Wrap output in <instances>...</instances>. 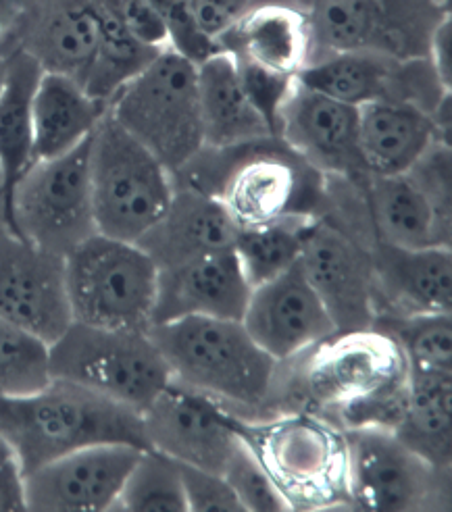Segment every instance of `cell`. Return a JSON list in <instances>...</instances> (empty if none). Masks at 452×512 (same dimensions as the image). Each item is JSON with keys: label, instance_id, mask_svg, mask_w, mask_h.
Instances as JSON below:
<instances>
[{"label": "cell", "instance_id": "30bf717a", "mask_svg": "<svg viewBox=\"0 0 452 512\" xmlns=\"http://www.w3.org/2000/svg\"><path fill=\"white\" fill-rule=\"evenodd\" d=\"M7 229L65 256L96 234L90 192V138L61 157L34 161L13 188Z\"/></svg>", "mask_w": 452, "mask_h": 512}, {"label": "cell", "instance_id": "f35d334b", "mask_svg": "<svg viewBox=\"0 0 452 512\" xmlns=\"http://www.w3.org/2000/svg\"><path fill=\"white\" fill-rule=\"evenodd\" d=\"M238 71H240V80L244 84L248 98L253 100V105L267 119V123L271 125V130L275 134L278 132L280 107L296 78H286V75L271 73L267 69L246 65V63H238Z\"/></svg>", "mask_w": 452, "mask_h": 512}, {"label": "cell", "instance_id": "60d3db41", "mask_svg": "<svg viewBox=\"0 0 452 512\" xmlns=\"http://www.w3.org/2000/svg\"><path fill=\"white\" fill-rule=\"evenodd\" d=\"M188 3L200 30L217 42V38L228 32L240 17L267 0H188Z\"/></svg>", "mask_w": 452, "mask_h": 512}, {"label": "cell", "instance_id": "4dcf8cb0", "mask_svg": "<svg viewBox=\"0 0 452 512\" xmlns=\"http://www.w3.org/2000/svg\"><path fill=\"white\" fill-rule=\"evenodd\" d=\"M100 25V40L94 63L84 80V88L94 98L109 105L117 90L128 84L161 50L140 44L119 21L107 0H92Z\"/></svg>", "mask_w": 452, "mask_h": 512}, {"label": "cell", "instance_id": "8d00e7d4", "mask_svg": "<svg viewBox=\"0 0 452 512\" xmlns=\"http://www.w3.org/2000/svg\"><path fill=\"white\" fill-rule=\"evenodd\" d=\"M159 11L169 36V48L192 63L205 61L217 53V44L200 30L188 0H150Z\"/></svg>", "mask_w": 452, "mask_h": 512}, {"label": "cell", "instance_id": "5b68a950", "mask_svg": "<svg viewBox=\"0 0 452 512\" xmlns=\"http://www.w3.org/2000/svg\"><path fill=\"white\" fill-rule=\"evenodd\" d=\"M230 421L290 510L350 508L346 435L334 421L311 411Z\"/></svg>", "mask_w": 452, "mask_h": 512}, {"label": "cell", "instance_id": "b9f144b4", "mask_svg": "<svg viewBox=\"0 0 452 512\" xmlns=\"http://www.w3.org/2000/svg\"><path fill=\"white\" fill-rule=\"evenodd\" d=\"M21 510H28V502H25V475L11 450H5L0 454V512Z\"/></svg>", "mask_w": 452, "mask_h": 512}, {"label": "cell", "instance_id": "484cf974", "mask_svg": "<svg viewBox=\"0 0 452 512\" xmlns=\"http://www.w3.org/2000/svg\"><path fill=\"white\" fill-rule=\"evenodd\" d=\"M305 15L311 40L309 63L340 53L400 59L382 0H311Z\"/></svg>", "mask_w": 452, "mask_h": 512}, {"label": "cell", "instance_id": "d590c367", "mask_svg": "<svg viewBox=\"0 0 452 512\" xmlns=\"http://www.w3.org/2000/svg\"><path fill=\"white\" fill-rule=\"evenodd\" d=\"M223 479L230 483L244 512H288L290 506L275 488V483L261 467L257 456L240 440V446L223 469Z\"/></svg>", "mask_w": 452, "mask_h": 512}, {"label": "cell", "instance_id": "3957f363", "mask_svg": "<svg viewBox=\"0 0 452 512\" xmlns=\"http://www.w3.org/2000/svg\"><path fill=\"white\" fill-rule=\"evenodd\" d=\"M175 186L217 196L238 229L292 215L321 217L328 177L315 171L278 138L234 148H203L178 173Z\"/></svg>", "mask_w": 452, "mask_h": 512}, {"label": "cell", "instance_id": "d4e9b609", "mask_svg": "<svg viewBox=\"0 0 452 512\" xmlns=\"http://www.w3.org/2000/svg\"><path fill=\"white\" fill-rule=\"evenodd\" d=\"M109 111L69 75L42 71L32 100L34 161L55 159L84 144Z\"/></svg>", "mask_w": 452, "mask_h": 512}, {"label": "cell", "instance_id": "d6a6232c", "mask_svg": "<svg viewBox=\"0 0 452 512\" xmlns=\"http://www.w3.org/2000/svg\"><path fill=\"white\" fill-rule=\"evenodd\" d=\"M403 350L409 375L452 377V319L450 313L378 317L373 323Z\"/></svg>", "mask_w": 452, "mask_h": 512}, {"label": "cell", "instance_id": "7402d4cb", "mask_svg": "<svg viewBox=\"0 0 452 512\" xmlns=\"http://www.w3.org/2000/svg\"><path fill=\"white\" fill-rule=\"evenodd\" d=\"M361 188L373 238L403 248L450 246L452 217L438 211L407 171L367 175Z\"/></svg>", "mask_w": 452, "mask_h": 512}, {"label": "cell", "instance_id": "7c38bea8", "mask_svg": "<svg viewBox=\"0 0 452 512\" xmlns=\"http://www.w3.org/2000/svg\"><path fill=\"white\" fill-rule=\"evenodd\" d=\"M371 238H361L321 215L309 229L300 267L330 313L338 334L371 329L375 290L369 256Z\"/></svg>", "mask_w": 452, "mask_h": 512}, {"label": "cell", "instance_id": "f1b7e54d", "mask_svg": "<svg viewBox=\"0 0 452 512\" xmlns=\"http://www.w3.org/2000/svg\"><path fill=\"white\" fill-rule=\"evenodd\" d=\"M394 433L434 469L450 473L452 377L409 375L407 408Z\"/></svg>", "mask_w": 452, "mask_h": 512}, {"label": "cell", "instance_id": "f546056e", "mask_svg": "<svg viewBox=\"0 0 452 512\" xmlns=\"http://www.w3.org/2000/svg\"><path fill=\"white\" fill-rule=\"evenodd\" d=\"M100 40L98 15L92 0L75 3L50 15L36 32L25 53H30L44 71H55L84 84L94 63Z\"/></svg>", "mask_w": 452, "mask_h": 512}, {"label": "cell", "instance_id": "603a6c76", "mask_svg": "<svg viewBox=\"0 0 452 512\" xmlns=\"http://www.w3.org/2000/svg\"><path fill=\"white\" fill-rule=\"evenodd\" d=\"M196 80L207 148H234L275 136L267 119L248 98L232 55L217 50L200 61Z\"/></svg>", "mask_w": 452, "mask_h": 512}, {"label": "cell", "instance_id": "f6af8a7d", "mask_svg": "<svg viewBox=\"0 0 452 512\" xmlns=\"http://www.w3.org/2000/svg\"><path fill=\"white\" fill-rule=\"evenodd\" d=\"M5 450H9V448H7V446H5V442H3V440H0V454H3V452H5Z\"/></svg>", "mask_w": 452, "mask_h": 512}, {"label": "cell", "instance_id": "5bb4252c", "mask_svg": "<svg viewBox=\"0 0 452 512\" xmlns=\"http://www.w3.org/2000/svg\"><path fill=\"white\" fill-rule=\"evenodd\" d=\"M0 317L46 344L73 323L63 256L15 236L5 223H0Z\"/></svg>", "mask_w": 452, "mask_h": 512}, {"label": "cell", "instance_id": "6da1fadb", "mask_svg": "<svg viewBox=\"0 0 452 512\" xmlns=\"http://www.w3.org/2000/svg\"><path fill=\"white\" fill-rule=\"evenodd\" d=\"M407 398L405 354L378 327L334 334L280 369L278 413L311 411L342 429L394 431Z\"/></svg>", "mask_w": 452, "mask_h": 512}, {"label": "cell", "instance_id": "ba28073f", "mask_svg": "<svg viewBox=\"0 0 452 512\" xmlns=\"http://www.w3.org/2000/svg\"><path fill=\"white\" fill-rule=\"evenodd\" d=\"M157 286L159 267L136 242L94 234L65 256V290L75 323L146 331Z\"/></svg>", "mask_w": 452, "mask_h": 512}, {"label": "cell", "instance_id": "7bdbcfd3", "mask_svg": "<svg viewBox=\"0 0 452 512\" xmlns=\"http://www.w3.org/2000/svg\"><path fill=\"white\" fill-rule=\"evenodd\" d=\"M428 59L438 75L440 84L450 92L452 88V19L450 13L436 25L428 44Z\"/></svg>", "mask_w": 452, "mask_h": 512}, {"label": "cell", "instance_id": "4fadbf2b", "mask_svg": "<svg viewBox=\"0 0 452 512\" xmlns=\"http://www.w3.org/2000/svg\"><path fill=\"white\" fill-rule=\"evenodd\" d=\"M142 425L148 448L219 475L240 446L230 413L213 398L173 379L144 408Z\"/></svg>", "mask_w": 452, "mask_h": 512}, {"label": "cell", "instance_id": "e0dca14e", "mask_svg": "<svg viewBox=\"0 0 452 512\" xmlns=\"http://www.w3.org/2000/svg\"><path fill=\"white\" fill-rule=\"evenodd\" d=\"M242 323L278 363L292 361L338 334L300 263L253 288Z\"/></svg>", "mask_w": 452, "mask_h": 512}, {"label": "cell", "instance_id": "e575fe53", "mask_svg": "<svg viewBox=\"0 0 452 512\" xmlns=\"http://www.w3.org/2000/svg\"><path fill=\"white\" fill-rule=\"evenodd\" d=\"M50 379V344L0 317V398L38 392Z\"/></svg>", "mask_w": 452, "mask_h": 512}, {"label": "cell", "instance_id": "2e32d148", "mask_svg": "<svg viewBox=\"0 0 452 512\" xmlns=\"http://www.w3.org/2000/svg\"><path fill=\"white\" fill-rule=\"evenodd\" d=\"M146 450V448H144ZM142 448L98 444L25 473V502L38 512H103L117 508L123 483Z\"/></svg>", "mask_w": 452, "mask_h": 512}, {"label": "cell", "instance_id": "9a60e30c", "mask_svg": "<svg viewBox=\"0 0 452 512\" xmlns=\"http://www.w3.org/2000/svg\"><path fill=\"white\" fill-rule=\"evenodd\" d=\"M296 157L325 177L363 184L359 109L294 80L278 113L275 132Z\"/></svg>", "mask_w": 452, "mask_h": 512}, {"label": "cell", "instance_id": "d6986e66", "mask_svg": "<svg viewBox=\"0 0 452 512\" xmlns=\"http://www.w3.org/2000/svg\"><path fill=\"white\" fill-rule=\"evenodd\" d=\"M250 292L253 286L248 284L234 248L198 256L182 265L159 269L153 323L182 317L242 321Z\"/></svg>", "mask_w": 452, "mask_h": 512}, {"label": "cell", "instance_id": "ac0fdd59", "mask_svg": "<svg viewBox=\"0 0 452 512\" xmlns=\"http://www.w3.org/2000/svg\"><path fill=\"white\" fill-rule=\"evenodd\" d=\"M375 319L450 313V246L403 248L371 238Z\"/></svg>", "mask_w": 452, "mask_h": 512}, {"label": "cell", "instance_id": "52a82bcc", "mask_svg": "<svg viewBox=\"0 0 452 512\" xmlns=\"http://www.w3.org/2000/svg\"><path fill=\"white\" fill-rule=\"evenodd\" d=\"M109 113L173 175L205 148L196 63L171 48L117 90Z\"/></svg>", "mask_w": 452, "mask_h": 512}, {"label": "cell", "instance_id": "ee69618b", "mask_svg": "<svg viewBox=\"0 0 452 512\" xmlns=\"http://www.w3.org/2000/svg\"><path fill=\"white\" fill-rule=\"evenodd\" d=\"M0 213H3V173H0Z\"/></svg>", "mask_w": 452, "mask_h": 512}, {"label": "cell", "instance_id": "9c48e42d", "mask_svg": "<svg viewBox=\"0 0 452 512\" xmlns=\"http://www.w3.org/2000/svg\"><path fill=\"white\" fill-rule=\"evenodd\" d=\"M50 375L140 415L171 381L169 367L148 331L103 329L75 321L50 344Z\"/></svg>", "mask_w": 452, "mask_h": 512}, {"label": "cell", "instance_id": "ab89813d", "mask_svg": "<svg viewBox=\"0 0 452 512\" xmlns=\"http://www.w3.org/2000/svg\"><path fill=\"white\" fill-rule=\"evenodd\" d=\"M119 21L140 44L165 50L169 48V36L165 23L150 0H107Z\"/></svg>", "mask_w": 452, "mask_h": 512}, {"label": "cell", "instance_id": "1f68e13d", "mask_svg": "<svg viewBox=\"0 0 452 512\" xmlns=\"http://www.w3.org/2000/svg\"><path fill=\"white\" fill-rule=\"evenodd\" d=\"M317 219L313 215H292L267 225L240 229L234 250L248 284L257 288L296 265Z\"/></svg>", "mask_w": 452, "mask_h": 512}, {"label": "cell", "instance_id": "8fae6325", "mask_svg": "<svg viewBox=\"0 0 452 512\" xmlns=\"http://www.w3.org/2000/svg\"><path fill=\"white\" fill-rule=\"evenodd\" d=\"M350 508L428 510L448 498V475L411 450L394 431L344 429Z\"/></svg>", "mask_w": 452, "mask_h": 512}, {"label": "cell", "instance_id": "83f0119b", "mask_svg": "<svg viewBox=\"0 0 452 512\" xmlns=\"http://www.w3.org/2000/svg\"><path fill=\"white\" fill-rule=\"evenodd\" d=\"M405 61L375 53H340L311 61L296 80L357 109L373 100L403 102Z\"/></svg>", "mask_w": 452, "mask_h": 512}, {"label": "cell", "instance_id": "7dc6e473", "mask_svg": "<svg viewBox=\"0 0 452 512\" xmlns=\"http://www.w3.org/2000/svg\"><path fill=\"white\" fill-rule=\"evenodd\" d=\"M309 3H311V0H309Z\"/></svg>", "mask_w": 452, "mask_h": 512}, {"label": "cell", "instance_id": "cb8c5ba5", "mask_svg": "<svg viewBox=\"0 0 452 512\" xmlns=\"http://www.w3.org/2000/svg\"><path fill=\"white\" fill-rule=\"evenodd\" d=\"M438 140L432 117L407 102L373 100L359 107V152L369 175L409 171Z\"/></svg>", "mask_w": 452, "mask_h": 512}, {"label": "cell", "instance_id": "bcb514c9", "mask_svg": "<svg viewBox=\"0 0 452 512\" xmlns=\"http://www.w3.org/2000/svg\"><path fill=\"white\" fill-rule=\"evenodd\" d=\"M436 3H440V5H446V0H436Z\"/></svg>", "mask_w": 452, "mask_h": 512}, {"label": "cell", "instance_id": "4316f807", "mask_svg": "<svg viewBox=\"0 0 452 512\" xmlns=\"http://www.w3.org/2000/svg\"><path fill=\"white\" fill-rule=\"evenodd\" d=\"M40 63L25 50L7 59L0 86V173H3V219L9 211L13 188L34 163L32 100L42 75Z\"/></svg>", "mask_w": 452, "mask_h": 512}, {"label": "cell", "instance_id": "277c9868", "mask_svg": "<svg viewBox=\"0 0 452 512\" xmlns=\"http://www.w3.org/2000/svg\"><path fill=\"white\" fill-rule=\"evenodd\" d=\"M0 440L23 475L88 446L148 448L140 413L63 379H50L32 394L0 398Z\"/></svg>", "mask_w": 452, "mask_h": 512}, {"label": "cell", "instance_id": "ffe728a7", "mask_svg": "<svg viewBox=\"0 0 452 512\" xmlns=\"http://www.w3.org/2000/svg\"><path fill=\"white\" fill-rule=\"evenodd\" d=\"M238 232V225L217 196L175 186L163 219L136 244L159 269H167L198 256L234 248Z\"/></svg>", "mask_w": 452, "mask_h": 512}, {"label": "cell", "instance_id": "836d02e7", "mask_svg": "<svg viewBox=\"0 0 452 512\" xmlns=\"http://www.w3.org/2000/svg\"><path fill=\"white\" fill-rule=\"evenodd\" d=\"M117 508L130 512H188L178 460L146 448L123 483Z\"/></svg>", "mask_w": 452, "mask_h": 512}, {"label": "cell", "instance_id": "8992f818", "mask_svg": "<svg viewBox=\"0 0 452 512\" xmlns=\"http://www.w3.org/2000/svg\"><path fill=\"white\" fill-rule=\"evenodd\" d=\"M90 192L96 234L140 242L167 213L175 179L107 111L90 136Z\"/></svg>", "mask_w": 452, "mask_h": 512}, {"label": "cell", "instance_id": "7a4b0ae2", "mask_svg": "<svg viewBox=\"0 0 452 512\" xmlns=\"http://www.w3.org/2000/svg\"><path fill=\"white\" fill-rule=\"evenodd\" d=\"M146 331L173 381L213 398L238 419L278 415L282 363L253 340L240 319L182 317Z\"/></svg>", "mask_w": 452, "mask_h": 512}, {"label": "cell", "instance_id": "44dd1931", "mask_svg": "<svg viewBox=\"0 0 452 512\" xmlns=\"http://www.w3.org/2000/svg\"><path fill=\"white\" fill-rule=\"evenodd\" d=\"M215 44L238 63L255 65L286 78H296L311 57L305 9L273 0L250 9Z\"/></svg>", "mask_w": 452, "mask_h": 512}, {"label": "cell", "instance_id": "74e56055", "mask_svg": "<svg viewBox=\"0 0 452 512\" xmlns=\"http://www.w3.org/2000/svg\"><path fill=\"white\" fill-rule=\"evenodd\" d=\"M188 512H244L230 483L219 473L182 465Z\"/></svg>", "mask_w": 452, "mask_h": 512}]
</instances>
